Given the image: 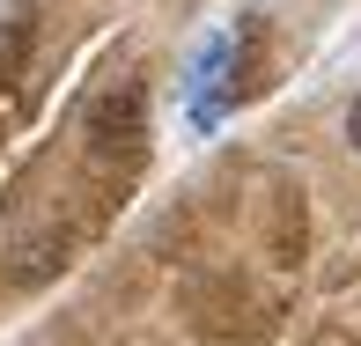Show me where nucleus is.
Returning a JSON list of instances; mask_svg holds the SVG:
<instances>
[{
  "instance_id": "obj_1",
  "label": "nucleus",
  "mask_w": 361,
  "mask_h": 346,
  "mask_svg": "<svg viewBox=\"0 0 361 346\" xmlns=\"http://www.w3.org/2000/svg\"><path fill=\"white\" fill-rule=\"evenodd\" d=\"M133 125H140V104H133V96H126V104H118V96H104V104H96V118H89V140H96V147H118L111 133L133 140Z\"/></svg>"
},
{
  "instance_id": "obj_2",
  "label": "nucleus",
  "mask_w": 361,
  "mask_h": 346,
  "mask_svg": "<svg viewBox=\"0 0 361 346\" xmlns=\"http://www.w3.org/2000/svg\"><path fill=\"white\" fill-rule=\"evenodd\" d=\"M228 59H236V37H228V30H214V37H207L200 52H192V74H185V81H192V89H214Z\"/></svg>"
},
{
  "instance_id": "obj_3",
  "label": "nucleus",
  "mask_w": 361,
  "mask_h": 346,
  "mask_svg": "<svg viewBox=\"0 0 361 346\" xmlns=\"http://www.w3.org/2000/svg\"><path fill=\"white\" fill-rule=\"evenodd\" d=\"M347 140H354V155H361V96L347 104Z\"/></svg>"
}]
</instances>
